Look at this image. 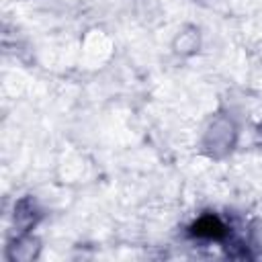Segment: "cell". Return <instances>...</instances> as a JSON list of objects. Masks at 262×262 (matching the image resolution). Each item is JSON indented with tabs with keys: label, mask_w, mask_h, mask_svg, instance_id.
<instances>
[{
	"label": "cell",
	"mask_w": 262,
	"mask_h": 262,
	"mask_svg": "<svg viewBox=\"0 0 262 262\" xmlns=\"http://www.w3.org/2000/svg\"><path fill=\"white\" fill-rule=\"evenodd\" d=\"M188 233L192 237H199V239H209V242H221L229 235V227L217 217V215H203L199 217L190 227H188Z\"/></svg>",
	"instance_id": "6da1fadb"
}]
</instances>
